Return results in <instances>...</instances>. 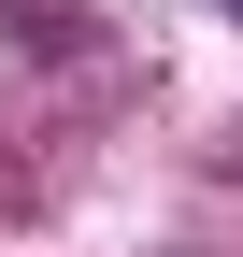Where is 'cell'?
<instances>
[{"mask_svg": "<svg viewBox=\"0 0 243 257\" xmlns=\"http://www.w3.org/2000/svg\"><path fill=\"white\" fill-rule=\"evenodd\" d=\"M229 29H243V0H229Z\"/></svg>", "mask_w": 243, "mask_h": 257, "instance_id": "cell-1", "label": "cell"}]
</instances>
